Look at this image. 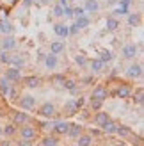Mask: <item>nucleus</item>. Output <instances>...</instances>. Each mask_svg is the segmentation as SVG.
<instances>
[{
  "instance_id": "nucleus-1",
  "label": "nucleus",
  "mask_w": 144,
  "mask_h": 146,
  "mask_svg": "<svg viewBox=\"0 0 144 146\" xmlns=\"http://www.w3.org/2000/svg\"><path fill=\"white\" fill-rule=\"evenodd\" d=\"M38 114L41 116V118H45V119H54V121L59 119V112H57L55 105H54V104H50V102L43 104V105L38 109Z\"/></svg>"
},
{
  "instance_id": "nucleus-2",
  "label": "nucleus",
  "mask_w": 144,
  "mask_h": 146,
  "mask_svg": "<svg viewBox=\"0 0 144 146\" xmlns=\"http://www.w3.org/2000/svg\"><path fill=\"white\" fill-rule=\"evenodd\" d=\"M16 134H20V139H28V141H34L36 137H38V130H36L34 127H30V125L27 123V125L18 127Z\"/></svg>"
},
{
  "instance_id": "nucleus-3",
  "label": "nucleus",
  "mask_w": 144,
  "mask_h": 146,
  "mask_svg": "<svg viewBox=\"0 0 144 146\" xmlns=\"http://www.w3.org/2000/svg\"><path fill=\"white\" fill-rule=\"evenodd\" d=\"M18 104L23 111H32V109H36L38 102H36V96H32V94H21L18 98Z\"/></svg>"
},
{
  "instance_id": "nucleus-4",
  "label": "nucleus",
  "mask_w": 144,
  "mask_h": 146,
  "mask_svg": "<svg viewBox=\"0 0 144 146\" xmlns=\"http://www.w3.org/2000/svg\"><path fill=\"white\" fill-rule=\"evenodd\" d=\"M78 112H80V109L77 107L75 98H69V100L64 102V105H62V114L66 116V118H71V116H75V114H78Z\"/></svg>"
},
{
  "instance_id": "nucleus-5",
  "label": "nucleus",
  "mask_w": 144,
  "mask_h": 146,
  "mask_svg": "<svg viewBox=\"0 0 144 146\" xmlns=\"http://www.w3.org/2000/svg\"><path fill=\"white\" fill-rule=\"evenodd\" d=\"M123 59H126V61H132V59H135L137 57V54H139V46L135 45V43H128V45H125L123 46Z\"/></svg>"
},
{
  "instance_id": "nucleus-6",
  "label": "nucleus",
  "mask_w": 144,
  "mask_h": 146,
  "mask_svg": "<svg viewBox=\"0 0 144 146\" xmlns=\"http://www.w3.org/2000/svg\"><path fill=\"white\" fill-rule=\"evenodd\" d=\"M4 77L9 80V82H21V70L20 68H14V66H9L5 71H4Z\"/></svg>"
},
{
  "instance_id": "nucleus-7",
  "label": "nucleus",
  "mask_w": 144,
  "mask_h": 146,
  "mask_svg": "<svg viewBox=\"0 0 144 146\" xmlns=\"http://www.w3.org/2000/svg\"><path fill=\"white\" fill-rule=\"evenodd\" d=\"M132 93H133V89H132L130 84H119L118 89L112 91V94H114L116 98H130Z\"/></svg>"
},
{
  "instance_id": "nucleus-8",
  "label": "nucleus",
  "mask_w": 144,
  "mask_h": 146,
  "mask_svg": "<svg viewBox=\"0 0 144 146\" xmlns=\"http://www.w3.org/2000/svg\"><path fill=\"white\" fill-rule=\"evenodd\" d=\"M68 128H69V121H66V119H57V121H54V127H52V132L55 134V135H66L68 134Z\"/></svg>"
},
{
  "instance_id": "nucleus-9",
  "label": "nucleus",
  "mask_w": 144,
  "mask_h": 146,
  "mask_svg": "<svg viewBox=\"0 0 144 146\" xmlns=\"http://www.w3.org/2000/svg\"><path fill=\"white\" fill-rule=\"evenodd\" d=\"M16 46H18V41H16V38H14L13 34L4 36V39L0 41V50H7V52H11V50H14Z\"/></svg>"
},
{
  "instance_id": "nucleus-10",
  "label": "nucleus",
  "mask_w": 144,
  "mask_h": 146,
  "mask_svg": "<svg viewBox=\"0 0 144 146\" xmlns=\"http://www.w3.org/2000/svg\"><path fill=\"white\" fill-rule=\"evenodd\" d=\"M32 118L28 116V112H21V111H16L13 114V123L16 127H21V125H27V123H30Z\"/></svg>"
},
{
  "instance_id": "nucleus-11",
  "label": "nucleus",
  "mask_w": 144,
  "mask_h": 146,
  "mask_svg": "<svg viewBox=\"0 0 144 146\" xmlns=\"http://www.w3.org/2000/svg\"><path fill=\"white\" fill-rule=\"evenodd\" d=\"M82 7H84L85 14H96L102 9V4H100V0H85Z\"/></svg>"
},
{
  "instance_id": "nucleus-12",
  "label": "nucleus",
  "mask_w": 144,
  "mask_h": 146,
  "mask_svg": "<svg viewBox=\"0 0 144 146\" xmlns=\"http://www.w3.org/2000/svg\"><path fill=\"white\" fill-rule=\"evenodd\" d=\"M109 119H110V114L107 112V111H102V109H100V111H96L94 118H92V121H94V125H96L98 128H102Z\"/></svg>"
},
{
  "instance_id": "nucleus-13",
  "label": "nucleus",
  "mask_w": 144,
  "mask_h": 146,
  "mask_svg": "<svg viewBox=\"0 0 144 146\" xmlns=\"http://www.w3.org/2000/svg\"><path fill=\"white\" fill-rule=\"evenodd\" d=\"M109 94H110V91L107 89V87H103V86H98V87H94V89H92V93H91V98L105 102L107 98H109Z\"/></svg>"
},
{
  "instance_id": "nucleus-14",
  "label": "nucleus",
  "mask_w": 144,
  "mask_h": 146,
  "mask_svg": "<svg viewBox=\"0 0 144 146\" xmlns=\"http://www.w3.org/2000/svg\"><path fill=\"white\" fill-rule=\"evenodd\" d=\"M21 80H23V86L28 87V89H36V87H39L43 80L39 77L36 75H28V77H21Z\"/></svg>"
},
{
  "instance_id": "nucleus-15",
  "label": "nucleus",
  "mask_w": 144,
  "mask_h": 146,
  "mask_svg": "<svg viewBox=\"0 0 144 146\" xmlns=\"http://www.w3.org/2000/svg\"><path fill=\"white\" fill-rule=\"evenodd\" d=\"M126 77L128 78H141L142 77V64H132V66H128Z\"/></svg>"
},
{
  "instance_id": "nucleus-16",
  "label": "nucleus",
  "mask_w": 144,
  "mask_h": 146,
  "mask_svg": "<svg viewBox=\"0 0 144 146\" xmlns=\"http://www.w3.org/2000/svg\"><path fill=\"white\" fill-rule=\"evenodd\" d=\"M84 132V127L80 125V123H69V128H68V137H71V139H77L78 135H80Z\"/></svg>"
},
{
  "instance_id": "nucleus-17",
  "label": "nucleus",
  "mask_w": 144,
  "mask_h": 146,
  "mask_svg": "<svg viewBox=\"0 0 144 146\" xmlns=\"http://www.w3.org/2000/svg\"><path fill=\"white\" fill-rule=\"evenodd\" d=\"M43 62H45V66L48 70H55L57 66H59V57H57L55 54H46L45 59H43Z\"/></svg>"
},
{
  "instance_id": "nucleus-18",
  "label": "nucleus",
  "mask_w": 144,
  "mask_h": 146,
  "mask_svg": "<svg viewBox=\"0 0 144 146\" xmlns=\"http://www.w3.org/2000/svg\"><path fill=\"white\" fill-rule=\"evenodd\" d=\"M118 125H119V123H116V121H114V119L110 118V119H109V121H107L105 125L102 127V132H103V135H114V134H116V128H118Z\"/></svg>"
},
{
  "instance_id": "nucleus-19",
  "label": "nucleus",
  "mask_w": 144,
  "mask_h": 146,
  "mask_svg": "<svg viewBox=\"0 0 144 146\" xmlns=\"http://www.w3.org/2000/svg\"><path fill=\"white\" fill-rule=\"evenodd\" d=\"M105 27H107V31H109V32H116L118 29L121 27V23H119V20H118L116 16H107Z\"/></svg>"
},
{
  "instance_id": "nucleus-20",
  "label": "nucleus",
  "mask_w": 144,
  "mask_h": 146,
  "mask_svg": "<svg viewBox=\"0 0 144 146\" xmlns=\"http://www.w3.org/2000/svg\"><path fill=\"white\" fill-rule=\"evenodd\" d=\"M64 50H66V43H64V41H52V43H50V54L61 55Z\"/></svg>"
},
{
  "instance_id": "nucleus-21",
  "label": "nucleus",
  "mask_w": 144,
  "mask_h": 146,
  "mask_svg": "<svg viewBox=\"0 0 144 146\" xmlns=\"http://www.w3.org/2000/svg\"><path fill=\"white\" fill-rule=\"evenodd\" d=\"M11 87H13V82H9L5 77H0V96L5 98L11 91Z\"/></svg>"
},
{
  "instance_id": "nucleus-22",
  "label": "nucleus",
  "mask_w": 144,
  "mask_h": 146,
  "mask_svg": "<svg viewBox=\"0 0 144 146\" xmlns=\"http://www.w3.org/2000/svg\"><path fill=\"white\" fill-rule=\"evenodd\" d=\"M54 32H55V36H59L61 39H66L68 36H69L68 25H64V23H55L54 25Z\"/></svg>"
},
{
  "instance_id": "nucleus-23",
  "label": "nucleus",
  "mask_w": 144,
  "mask_h": 146,
  "mask_svg": "<svg viewBox=\"0 0 144 146\" xmlns=\"http://www.w3.org/2000/svg\"><path fill=\"white\" fill-rule=\"evenodd\" d=\"M132 134H133V130H132L130 127H126V125H118L116 134H114V135H119L121 139H128Z\"/></svg>"
},
{
  "instance_id": "nucleus-24",
  "label": "nucleus",
  "mask_w": 144,
  "mask_h": 146,
  "mask_svg": "<svg viewBox=\"0 0 144 146\" xmlns=\"http://www.w3.org/2000/svg\"><path fill=\"white\" fill-rule=\"evenodd\" d=\"M91 23V18L87 16V14H82V16H77L75 18V25L78 27V31H82V29H87Z\"/></svg>"
},
{
  "instance_id": "nucleus-25",
  "label": "nucleus",
  "mask_w": 144,
  "mask_h": 146,
  "mask_svg": "<svg viewBox=\"0 0 144 146\" xmlns=\"http://www.w3.org/2000/svg\"><path fill=\"white\" fill-rule=\"evenodd\" d=\"M87 66L91 68L92 73H102V71L105 70V62H102L100 59H92V61H89Z\"/></svg>"
},
{
  "instance_id": "nucleus-26",
  "label": "nucleus",
  "mask_w": 144,
  "mask_h": 146,
  "mask_svg": "<svg viewBox=\"0 0 144 146\" xmlns=\"http://www.w3.org/2000/svg\"><path fill=\"white\" fill-rule=\"evenodd\" d=\"M92 143H94V139H92V137L89 135V134H80L77 137V144L78 146H92Z\"/></svg>"
},
{
  "instance_id": "nucleus-27",
  "label": "nucleus",
  "mask_w": 144,
  "mask_h": 146,
  "mask_svg": "<svg viewBox=\"0 0 144 146\" xmlns=\"http://www.w3.org/2000/svg\"><path fill=\"white\" fill-rule=\"evenodd\" d=\"M62 87H64V89H68L69 93H73V94L78 91V86H77V80L75 78H64Z\"/></svg>"
},
{
  "instance_id": "nucleus-28",
  "label": "nucleus",
  "mask_w": 144,
  "mask_h": 146,
  "mask_svg": "<svg viewBox=\"0 0 144 146\" xmlns=\"http://www.w3.org/2000/svg\"><path fill=\"white\" fill-rule=\"evenodd\" d=\"M41 146H59V135H45L41 139Z\"/></svg>"
},
{
  "instance_id": "nucleus-29",
  "label": "nucleus",
  "mask_w": 144,
  "mask_h": 146,
  "mask_svg": "<svg viewBox=\"0 0 144 146\" xmlns=\"http://www.w3.org/2000/svg\"><path fill=\"white\" fill-rule=\"evenodd\" d=\"M16 130H18V127L14 125V123H9V125L2 127V135H5V137H13V135H16Z\"/></svg>"
},
{
  "instance_id": "nucleus-30",
  "label": "nucleus",
  "mask_w": 144,
  "mask_h": 146,
  "mask_svg": "<svg viewBox=\"0 0 144 146\" xmlns=\"http://www.w3.org/2000/svg\"><path fill=\"white\" fill-rule=\"evenodd\" d=\"M141 23V13H128V25L137 27Z\"/></svg>"
},
{
  "instance_id": "nucleus-31",
  "label": "nucleus",
  "mask_w": 144,
  "mask_h": 146,
  "mask_svg": "<svg viewBox=\"0 0 144 146\" xmlns=\"http://www.w3.org/2000/svg\"><path fill=\"white\" fill-rule=\"evenodd\" d=\"M11 61H13V54L7 52V50H0V64L11 66Z\"/></svg>"
},
{
  "instance_id": "nucleus-32",
  "label": "nucleus",
  "mask_w": 144,
  "mask_h": 146,
  "mask_svg": "<svg viewBox=\"0 0 144 146\" xmlns=\"http://www.w3.org/2000/svg\"><path fill=\"white\" fill-rule=\"evenodd\" d=\"M102 62H105V64H109V62H112L114 61V55H112V52H109V50H100V57H98Z\"/></svg>"
},
{
  "instance_id": "nucleus-33",
  "label": "nucleus",
  "mask_w": 144,
  "mask_h": 146,
  "mask_svg": "<svg viewBox=\"0 0 144 146\" xmlns=\"http://www.w3.org/2000/svg\"><path fill=\"white\" fill-rule=\"evenodd\" d=\"M75 64H77L78 68H87L89 59H87L84 54H77V55H75Z\"/></svg>"
},
{
  "instance_id": "nucleus-34",
  "label": "nucleus",
  "mask_w": 144,
  "mask_h": 146,
  "mask_svg": "<svg viewBox=\"0 0 144 146\" xmlns=\"http://www.w3.org/2000/svg\"><path fill=\"white\" fill-rule=\"evenodd\" d=\"M0 32L2 34H5V36H9V34H13L14 32V25L11 23V21H2V25H0Z\"/></svg>"
},
{
  "instance_id": "nucleus-35",
  "label": "nucleus",
  "mask_w": 144,
  "mask_h": 146,
  "mask_svg": "<svg viewBox=\"0 0 144 146\" xmlns=\"http://www.w3.org/2000/svg\"><path fill=\"white\" fill-rule=\"evenodd\" d=\"M11 66L14 68H23L25 66V57L23 55H13V61H11Z\"/></svg>"
},
{
  "instance_id": "nucleus-36",
  "label": "nucleus",
  "mask_w": 144,
  "mask_h": 146,
  "mask_svg": "<svg viewBox=\"0 0 144 146\" xmlns=\"http://www.w3.org/2000/svg\"><path fill=\"white\" fill-rule=\"evenodd\" d=\"M52 16L54 18H64V7H61L59 4H55L54 9H52Z\"/></svg>"
},
{
  "instance_id": "nucleus-37",
  "label": "nucleus",
  "mask_w": 144,
  "mask_h": 146,
  "mask_svg": "<svg viewBox=\"0 0 144 146\" xmlns=\"http://www.w3.org/2000/svg\"><path fill=\"white\" fill-rule=\"evenodd\" d=\"M64 78H66V77H64L62 73H57V75H52V77H50V82L55 84V86H62Z\"/></svg>"
},
{
  "instance_id": "nucleus-38",
  "label": "nucleus",
  "mask_w": 144,
  "mask_h": 146,
  "mask_svg": "<svg viewBox=\"0 0 144 146\" xmlns=\"http://www.w3.org/2000/svg\"><path fill=\"white\" fill-rule=\"evenodd\" d=\"M89 105L92 111H100V109L103 107V102L102 100H94V98H89Z\"/></svg>"
},
{
  "instance_id": "nucleus-39",
  "label": "nucleus",
  "mask_w": 144,
  "mask_h": 146,
  "mask_svg": "<svg viewBox=\"0 0 144 146\" xmlns=\"http://www.w3.org/2000/svg\"><path fill=\"white\" fill-rule=\"evenodd\" d=\"M133 104H137V105H142V102H144V94H142V87L137 91V94H133Z\"/></svg>"
},
{
  "instance_id": "nucleus-40",
  "label": "nucleus",
  "mask_w": 144,
  "mask_h": 146,
  "mask_svg": "<svg viewBox=\"0 0 144 146\" xmlns=\"http://www.w3.org/2000/svg\"><path fill=\"white\" fill-rule=\"evenodd\" d=\"M18 2L20 0H0V5L7 7V9H13L14 5H18Z\"/></svg>"
},
{
  "instance_id": "nucleus-41",
  "label": "nucleus",
  "mask_w": 144,
  "mask_h": 146,
  "mask_svg": "<svg viewBox=\"0 0 144 146\" xmlns=\"http://www.w3.org/2000/svg\"><path fill=\"white\" fill-rule=\"evenodd\" d=\"M92 139H94V137H100V135H103V132H102V128H91L89 132H87Z\"/></svg>"
},
{
  "instance_id": "nucleus-42",
  "label": "nucleus",
  "mask_w": 144,
  "mask_h": 146,
  "mask_svg": "<svg viewBox=\"0 0 144 146\" xmlns=\"http://www.w3.org/2000/svg\"><path fill=\"white\" fill-rule=\"evenodd\" d=\"M82 14H85L84 7H73V18H77V16H82Z\"/></svg>"
},
{
  "instance_id": "nucleus-43",
  "label": "nucleus",
  "mask_w": 144,
  "mask_h": 146,
  "mask_svg": "<svg viewBox=\"0 0 144 146\" xmlns=\"http://www.w3.org/2000/svg\"><path fill=\"white\" fill-rule=\"evenodd\" d=\"M92 82H94V77H92V75H87V77L82 78V84H84V86H91Z\"/></svg>"
},
{
  "instance_id": "nucleus-44",
  "label": "nucleus",
  "mask_w": 144,
  "mask_h": 146,
  "mask_svg": "<svg viewBox=\"0 0 144 146\" xmlns=\"http://www.w3.org/2000/svg\"><path fill=\"white\" fill-rule=\"evenodd\" d=\"M16 146H34V141H28V139H20L16 143Z\"/></svg>"
},
{
  "instance_id": "nucleus-45",
  "label": "nucleus",
  "mask_w": 144,
  "mask_h": 146,
  "mask_svg": "<svg viewBox=\"0 0 144 146\" xmlns=\"http://www.w3.org/2000/svg\"><path fill=\"white\" fill-rule=\"evenodd\" d=\"M64 18H73V7H64Z\"/></svg>"
},
{
  "instance_id": "nucleus-46",
  "label": "nucleus",
  "mask_w": 144,
  "mask_h": 146,
  "mask_svg": "<svg viewBox=\"0 0 144 146\" xmlns=\"http://www.w3.org/2000/svg\"><path fill=\"white\" fill-rule=\"evenodd\" d=\"M68 31H69V36H77L78 34V27L73 23V25H68Z\"/></svg>"
},
{
  "instance_id": "nucleus-47",
  "label": "nucleus",
  "mask_w": 144,
  "mask_h": 146,
  "mask_svg": "<svg viewBox=\"0 0 144 146\" xmlns=\"http://www.w3.org/2000/svg\"><path fill=\"white\" fill-rule=\"evenodd\" d=\"M45 52H43V50H38V55H36V61L38 62H43V59H45Z\"/></svg>"
},
{
  "instance_id": "nucleus-48",
  "label": "nucleus",
  "mask_w": 144,
  "mask_h": 146,
  "mask_svg": "<svg viewBox=\"0 0 144 146\" xmlns=\"http://www.w3.org/2000/svg\"><path fill=\"white\" fill-rule=\"evenodd\" d=\"M32 4H34V0H21V7H23V9H28Z\"/></svg>"
},
{
  "instance_id": "nucleus-49",
  "label": "nucleus",
  "mask_w": 144,
  "mask_h": 146,
  "mask_svg": "<svg viewBox=\"0 0 144 146\" xmlns=\"http://www.w3.org/2000/svg\"><path fill=\"white\" fill-rule=\"evenodd\" d=\"M75 104H77V107H78V109H82V107H84V104H85V100H84V98H75Z\"/></svg>"
},
{
  "instance_id": "nucleus-50",
  "label": "nucleus",
  "mask_w": 144,
  "mask_h": 146,
  "mask_svg": "<svg viewBox=\"0 0 144 146\" xmlns=\"http://www.w3.org/2000/svg\"><path fill=\"white\" fill-rule=\"evenodd\" d=\"M50 2H52V0H36V4H38V5H48Z\"/></svg>"
},
{
  "instance_id": "nucleus-51",
  "label": "nucleus",
  "mask_w": 144,
  "mask_h": 146,
  "mask_svg": "<svg viewBox=\"0 0 144 146\" xmlns=\"http://www.w3.org/2000/svg\"><path fill=\"white\" fill-rule=\"evenodd\" d=\"M57 4H59L61 7H68V5H69V2H68V0H57Z\"/></svg>"
},
{
  "instance_id": "nucleus-52",
  "label": "nucleus",
  "mask_w": 144,
  "mask_h": 146,
  "mask_svg": "<svg viewBox=\"0 0 144 146\" xmlns=\"http://www.w3.org/2000/svg\"><path fill=\"white\" fill-rule=\"evenodd\" d=\"M0 146H14V144H13L11 141H7V139H5V141H0Z\"/></svg>"
},
{
  "instance_id": "nucleus-53",
  "label": "nucleus",
  "mask_w": 144,
  "mask_h": 146,
  "mask_svg": "<svg viewBox=\"0 0 144 146\" xmlns=\"http://www.w3.org/2000/svg\"><path fill=\"white\" fill-rule=\"evenodd\" d=\"M116 146H126V144H125V141H123V139H121V143H118Z\"/></svg>"
},
{
  "instance_id": "nucleus-54",
  "label": "nucleus",
  "mask_w": 144,
  "mask_h": 146,
  "mask_svg": "<svg viewBox=\"0 0 144 146\" xmlns=\"http://www.w3.org/2000/svg\"><path fill=\"white\" fill-rule=\"evenodd\" d=\"M0 137H2V127H0Z\"/></svg>"
},
{
  "instance_id": "nucleus-55",
  "label": "nucleus",
  "mask_w": 144,
  "mask_h": 146,
  "mask_svg": "<svg viewBox=\"0 0 144 146\" xmlns=\"http://www.w3.org/2000/svg\"><path fill=\"white\" fill-rule=\"evenodd\" d=\"M0 119H2V112H0Z\"/></svg>"
},
{
  "instance_id": "nucleus-56",
  "label": "nucleus",
  "mask_w": 144,
  "mask_h": 146,
  "mask_svg": "<svg viewBox=\"0 0 144 146\" xmlns=\"http://www.w3.org/2000/svg\"><path fill=\"white\" fill-rule=\"evenodd\" d=\"M71 146H78V144H71Z\"/></svg>"
},
{
  "instance_id": "nucleus-57",
  "label": "nucleus",
  "mask_w": 144,
  "mask_h": 146,
  "mask_svg": "<svg viewBox=\"0 0 144 146\" xmlns=\"http://www.w3.org/2000/svg\"><path fill=\"white\" fill-rule=\"evenodd\" d=\"M0 25H2V21H0Z\"/></svg>"
},
{
  "instance_id": "nucleus-58",
  "label": "nucleus",
  "mask_w": 144,
  "mask_h": 146,
  "mask_svg": "<svg viewBox=\"0 0 144 146\" xmlns=\"http://www.w3.org/2000/svg\"><path fill=\"white\" fill-rule=\"evenodd\" d=\"M68 2H71V0H68Z\"/></svg>"
},
{
  "instance_id": "nucleus-59",
  "label": "nucleus",
  "mask_w": 144,
  "mask_h": 146,
  "mask_svg": "<svg viewBox=\"0 0 144 146\" xmlns=\"http://www.w3.org/2000/svg\"><path fill=\"white\" fill-rule=\"evenodd\" d=\"M109 146H112V144H109Z\"/></svg>"
}]
</instances>
